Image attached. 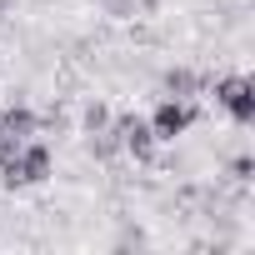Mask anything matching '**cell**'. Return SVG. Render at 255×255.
<instances>
[{
	"label": "cell",
	"mask_w": 255,
	"mask_h": 255,
	"mask_svg": "<svg viewBox=\"0 0 255 255\" xmlns=\"http://www.w3.org/2000/svg\"><path fill=\"white\" fill-rule=\"evenodd\" d=\"M210 90H215V105H225L235 125L255 120V80L250 75H220V80H210Z\"/></svg>",
	"instance_id": "cell-1"
},
{
	"label": "cell",
	"mask_w": 255,
	"mask_h": 255,
	"mask_svg": "<svg viewBox=\"0 0 255 255\" xmlns=\"http://www.w3.org/2000/svg\"><path fill=\"white\" fill-rule=\"evenodd\" d=\"M195 120H200V105H195V100H175V95H165V100L155 105V115H150V130H155V140H175V135L190 130Z\"/></svg>",
	"instance_id": "cell-2"
},
{
	"label": "cell",
	"mask_w": 255,
	"mask_h": 255,
	"mask_svg": "<svg viewBox=\"0 0 255 255\" xmlns=\"http://www.w3.org/2000/svg\"><path fill=\"white\" fill-rule=\"evenodd\" d=\"M110 125H115L125 155H135L140 165L155 160V130H150V120H140V115H110Z\"/></svg>",
	"instance_id": "cell-3"
},
{
	"label": "cell",
	"mask_w": 255,
	"mask_h": 255,
	"mask_svg": "<svg viewBox=\"0 0 255 255\" xmlns=\"http://www.w3.org/2000/svg\"><path fill=\"white\" fill-rule=\"evenodd\" d=\"M35 130H40V115L30 110V105H5V110H0V135H10V140H35Z\"/></svg>",
	"instance_id": "cell-4"
},
{
	"label": "cell",
	"mask_w": 255,
	"mask_h": 255,
	"mask_svg": "<svg viewBox=\"0 0 255 255\" xmlns=\"http://www.w3.org/2000/svg\"><path fill=\"white\" fill-rule=\"evenodd\" d=\"M160 90L175 95V100H195L200 90H210V75H195V70H185V65H170V70L160 75Z\"/></svg>",
	"instance_id": "cell-5"
},
{
	"label": "cell",
	"mask_w": 255,
	"mask_h": 255,
	"mask_svg": "<svg viewBox=\"0 0 255 255\" xmlns=\"http://www.w3.org/2000/svg\"><path fill=\"white\" fill-rule=\"evenodd\" d=\"M20 175H25V185H40V180H50V145H40V140H25V145H20Z\"/></svg>",
	"instance_id": "cell-6"
},
{
	"label": "cell",
	"mask_w": 255,
	"mask_h": 255,
	"mask_svg": "<svg viewBox=\"0 0 255 255\" xmlns=\"http://www.w3.org/2000/svg\"><path fill=\"white\" fill-rule=\"evenodd\" d=\"M105 10L115 20H150L160 10V0H105Z\"/></svg>",
	"instance_id": "cell-7"
},
{
	"label": "cell",
	"mask_w": 255,
	"mask_h": 255,
	"mask_svg": "<svg viewBox=\"0 0 255 255\" xmlns=\"http://www.w3.org/2000/svg\"><path fill=\"white\" fill-rule=\"evenodd\" d=\"M90 155H95V160H115V155H120V135H115V125H105V130H90Z\"/></svg>",
	"instance_id": "cell-8"
},
{
	"label": "cell",
	"mask_w": 255,
	"mask_h": 255,
	"mask_svg": "<svg viewBox=\"0 0 255 255\" xmlns=\"http://www.w3.org/2000/svg\"><path fill=\"white\" fill-rule=\"evenodd\" d=\"M80 125H85V135H90V130H105V125H110V105H105V100H85Z\"/></svg>",
	"instance_id": "cell-9"
},
{
	"label": "cell",
	"mask_w": 255,
	"mask_h": 255,
	"mask_svg": "<svg viewBox=\"0 0 255 255\" xmlns=\"http://www.w3.org/2000/svg\"><path fill=\"white\" fill-rule=\"evenodd\" d=\"M250 170H255V160H250V155H235V160H230V180H235V185H245V180H250Z\"/></svg>",
	"instance_id": "cell-10"
},
{
	"label": "cell",
	"mask_w": 255,
	"mask_h": 255,
	"mask_svg": "<svg viewBox=\"0 0 255 255\" xmlns=\"http://www.w3.org/2000/svg\"><path fill=\"white\" fill-rule=\"evenodd\" d=\"M0 110H5V105H0Z\"/></svg>",
	"instance_id": "cell-11"
}]
</instances>
